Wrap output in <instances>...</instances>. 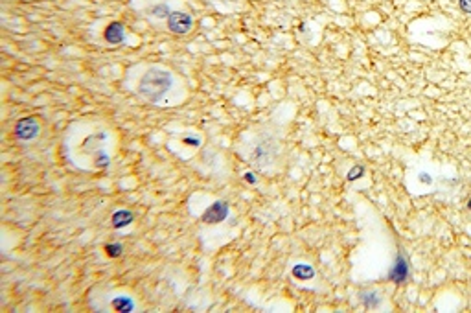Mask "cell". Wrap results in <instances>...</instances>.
Returning a JSON list of instances; mask_svg holds the SVG:
<instances>
[{"label": "cell", "instance_id": "5bb4252c", "mask_svg": "<svg viewBox=\"0 0 471 313\" xmlns=\"http://www.w3.org/2000/svg\"><path fill=\"white\" fill-rule=\"evenodd\" d=\"M363 173H365V168L363 166H355V168H352L348 171V181H357L359 177H363Z\"/></svg>", "mask_w": 471, "mask_h": 313}, {"label": "cell", "instance_id": "3957f363", "mask_svg": "<svg viewBox=\"0 0 471 313\" xmlns=\"http://www.w3.org/2000/svg\"><path fill=\"white\" fill-rule=\"evenodd\" d=\"M191 26H193V21L184 11H171V15L167 17V30L177 35H186L191 30Z\"/></svg>", "mask_w": 471, "mask_h": 313}, {"label": "cell", "instance_id": "9a60e30c", "mask_svg": "<svg viewBox=\"0 0 471 313\" xmlns=\"http://www.w3.org/2000/svg\"><path fill=\"white\" fill-rule=\"evenodd\" d=\"M460 4V9L466 11V13H471V0H458Z\"/></svg>", "mask_w": 471, "mask_h": 313}, {"label": "cell", "instance_id": "8992f818", "mask_svg": "<svg viewBox=\"0 0 471 313\" xmlns=\"http://www.w3.org/2000/svg\"><path fill=\"white\" fill-rule=\"evenodd\" d=\"M228 216V205L225 201H215L213 205H210L203 214V221L215 225V223L225 221Z\"/></svg>", "mask_w": 471, "mask_h": 313}, {"label": "cell", "instance_id": "8fae6325", "mask_svg": "<svg viewBox=\"0 0 471 313\" xmlns=\"http://www.w3.org/2000/svg\"><path fill=\"white\" fill-rule=\"evenodd\" d=\"M149 13H151L155 19H167V17L171 15L167 4H155V6L149 8Z\"/></svg>", "mask_w": 471, "mask_h": 313}, {"label": "cell", "instance_id": "d6986e66", "mask_svg": "<svg viewBox=\"0 0 471 313\" xmlns=\"http://www.w3.org/2000/svg\"><path fill=\"white\" fill-rule=\"evenodd\" d=\"M245 179H247L249 183H252V184L256 183V179H254V175H252V173H245Z\"/></svg>", "mask_w": 471, "mask_h": 313}, {"label": "cell", "instance_id": "ac0fdd59", "mask_svg": "<svg viewBox=\"0 0 471 313\" xmlns=\"http://www.w3.org/2000/svg\"><path fill=\"white\" fill-rule=\"evenodd\" d=\"M184 144H190V145H199V144H201V140H199V138H184Z\"/></svg>", "mask_w": 471, "mask_h": 313}, {"label": "cell", "instance_id": "2e32d148", "mask_svg": "<svg viewBox=\"0 0 471 313\" xmlns=\"http://www.w3.org/2000/svg\"><path fill=\"white\" fill-rule=\"evenodd\" d=\"M96 164H98V166H107V164H109V159H107L105 155L99 153L98 157H96Z\"/></svg>", "mask_w": 471, "mask_h": 313}, {"label": "cell", "instance_id": "277c9868", "mask_svg": "<svg viewBox=\"0 0 471 313\" xmlns=\"http://www.w3.org/2000/svg\"><path fill=\"white\" fill-rule=\"evenodd\" d=\"M409 262H407V258L403 256V254H398L394 260V265H392V269H390V273H388V280L394 284H405L407 280H409Z\"/></svg>", "mask_w": 471, "mask_h": 313}, {"label": "cell", "instance_id": "9c48e42d", "mask_svg": "<svg viewBox=\"0 0 471 313\" xmlns=\"http://www.w3.org/2000/svg\"><path fill=\"white\" fill-rule=\"evenodd\" d=\"M113 308L116 310V312H133L135 310V302H133V298L127 297V295H120V297H116L113 300Z\"/></svg>", "mask_w": 471, "mask_h": 313}, {"label": "cell", "instance_id": "ba28073f", "mask_svg": "<svg viewBox=\"0 0 471 313\" xmlns=\"http://www.w3.org/2000/svg\"><path fill=\"white\" fill-rule=\"evenodd\" d=\"M291 273H293V276H295L297 280H311L313 276H315L313 267L311 265H307V264H297Z\"/></svg>", "mask_w": 471, "mask_h": 313}, {"label": "cell", "instance_id": "52a82bcc", "mask_svg": "<svg viewBox=\"0 0 471 313\" xmlns=\"http://www.w3.org/2000/svg\"><path fill=\"white\" fill-rule=\"evenodd\" d=\"M103 37L109 45H122L125 41V30L122 23H111L103 31Z\"/></svg>", "mask_w": 471, "mask_h": 313}, {"label": "cell", "instance_id": "5b68a950", "mask_svg": "<svg viewBox=\"0 0 471 313\" xmlns=\"http://www.w3.org/2000/svg\"><path fill=\"white\" fill-rule=\"evenodd\" d=\"M39 122L35 118H23L15 125V135L19 140H33L39 135Z\"/></svg>", "mask_w": 471, "mask_h": 313}, {"label": "cell", "instance_id": "ffe728a7", "mask_svg": "<svg viewBox=\"0 0 471 313\" xmlns=\"http://www.w3.org/2000/svg\"><path fill=\"white\" fill-rule=\"evenodd\" d=\"M468 208H470V210H471V199H470V201H468Z\"/></svg>", "mask_w": 471, "mask_h": 313}, {"label": "cell", "instance_id": "30bf717a", "mask_svg": "<svg viewBox=\"0 0 471 313\" xmlns=\"http://www.w3.org/2000/svg\"><path fill=\"white\" fill-rule=\"evenodd\" d=\"M131 223H133V214H131L129 210H118V212H114L113 225L116 229H123V227H127Z\"/></svg>", "mask_w": 471, "mask_h": 313}, {"label": "cell", "instance_id": "7a4b0ae2", "mask_svg": "<svg viewBox=\"0 0 471 313\" xmlns=\"http://www.w3.org/2000/svg\"><path fill=\"white\" fill-rule=\"evenodd\" d=\"M276 155H278V145H276V142L271 140V138H265V140H261V142L254 147V151H252L251 155L252 164H256L258 168H265L269 164H273Z\"/></svg>", "mask_w": 471, "mask_h": 313}, {"label": "cell", "instance_id": "4fadbf2b", "mask_svg": "<svg viewBox=\"0 0 471 313\" xmlns=\"http://www.w3.org/2000/svg\"><path fill=\"white\" fill-rule=\"evenodd\" d=\"M105 252L111 256V258H116V256H120L122 254V245L120 243H109L105 245Z\"/></svg>", "mask_w": 471, "mask_h": 313}, {"label": "cell", "instance_id": "6da1fadb", "mask_svg": "<svg viewBox=\"0 0 471 313\" xmlns=\"http://www.w3.org/2000/svg\"><path fill=\"white\" fill-rule=\"evenodd\" d=\"M171 85H173V76L167 70L153 67L142 76L138 83V92L149 101H159L171 89Z\"/></svg>", "mask_w": 471, "mask_h": 313}, {"label": "cell", "instance_id": "e0dca14e", "mask_svg": "<svg viewBox=\"0 0 471 313\" xmlns=\"http://www.w3.org/2000/svg\"><path fill=\"white\" fill-rule=\"evenodd\" d=\"M431 181H433V179H431V175H429V173H425V171H422V173H420V183L429 184Z\"/></svg>", "mask_w": 471, "mask_h": 313}, {"label": "cell", "instance_id": "7c38bea8", "mask_svg": "<svg viewBox=\"0 0 471 313\" xmlns=\"http://www.w3.org/2000/svg\"><path fill=\"white\" fill-rule=\"evenodd\" d=\"M381 302L379 295L376 293V291H370V293H363V304L366 306V308H377Z\"/></svg>", "mask_w": 471, "mask_h": 313}]
</instances>
